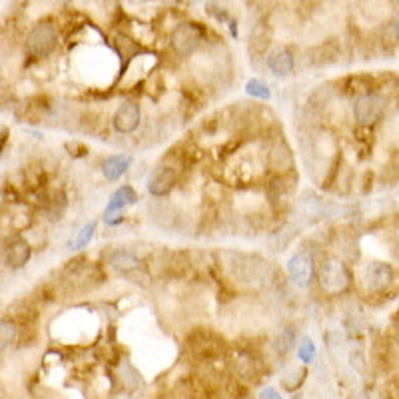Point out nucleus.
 Returning a JSON list of instances; mask_svg holds the SVG:
<instances>
[{
	"label": "nucleus",
	"mask_w": 399,
	"mask_h": 399,
	"mask_svg": "<svg viewBox=\"0 0 399 399\" xmlns=\"http://www.w3.org/2000/svg\"><path fill=\"white\" fill-rule=\"evenodd\" d=\"M57 26L52 22H40V24H37L30 30V34L26 39V44H24V50H26L28 57L44 58L57 48Z\"/></svg>",
	"instance_id": "obj_1"
},
{
	"label": "nucleus",
	"mask_w": 399,
	"mask_h": 399,
	"mask_svg": "<svg viewBox=\"0 0 399 399\" xmlns=\"http://www.w3.org/2000/svg\"><path fill=\"white\" fill-rule=\"evenodd\" d=\"M320 282L329 296H340L349 287L351 276L343 262L336 258H325L320 266Z\"/></svg>",
	"instance_id": "obj_2"
},
{
	"label": "nucleus",
	"mask_w": 399,
	"mask_h": 399,
	"mask_svg": "<svg viewBox=\"0 0 399 399\" xmlns=\"http://www.w3.org/2000/svg\"><path fill=\"white\" fill-rule=\"evenodd\" d=\"M385 112V100L376 92L361 94L354 104V116L360 126H371L380 120Z\"/></svg>",
	"instance_id": "obj_3"
},
{
	"label": "nucleus",
	"mask_w": 399,
	"mask_h": 399,
	"mask_svg": "<svg viewBox=\"0 0 399 399\" xmlns=\"http://www.w3.org/2000/svg\"><path fill=\"white\" fill-rule=\"evenodd\" d=\"M202 42V28L194 22L178 24L172 32V46L180 57H190Z\"/></svg>",
	"instance_id": "obj_4"
},
{
	"label": "nucleus",
	"mask_w": 399,
	"mask_h": 399,
	"mask_svg": "<svg viewBox=\"0 0 399 399\" xmlns=\"http://www.w3.org/2000/svg\"><path fill=\"white\" fill-rule=\"evenodd\" d=\"M287 274L298 287H309L316 278V264L307 252H298L287 262Z\"/></svg>",
	"instance_id": "obj_5"
},
{
	"label": "nucleus",
	"mask_w": 399,
	"mask_h": 399,
	"mask_svg": "<svg viewBox=\"0 0 399 399\" xmlns=\"http://www.w3.org/2000/svg\"><path fill=\"white\" fill-rule=\"evenodd\" d=\"M136 200H138V194H136L132 186H122V188H118V190L112 194L108 206H106L104 222L110 224V226L118 224L120 218H122V214H124V209L130 208L132 204H136Z\"/></svg>",
	"instance_id": "obj_6"
},
{
	"label": "nucleus",
	"mask_w": 399,
	"mask_h": 399,
	"mask_svg": "<svg viewBox=\"0 0 399 399\" xmlns=\"http://www.w3.org/2000/svg\"><path fill=\"white\" fill-rule=\"evenodd\" d=\"M363 280L369 287V291H385L387 287H391L393 280H396V272L389 264L383 262H374L365 267L363 272Z\"/></svg>",
	"instance_id": "obj_7"
},
{
	"label": "nucleus",
	"mask_w": 399,
	"mask_h": 399,
	"mask_svg": "<svg viewBox=\"0 0 399 399\" xmlns=\"http://www.w3.org/2000/svg\"><path fill=\"white\" fill-rule=\"evenodd\" d=\"M140 118H142V112H140V104L134 102V100H128L124 102L114 114V128L116 132L120 134H132L138 126H140Z\"/></svg>",
	"instance_id": "obj_8"
},
{
	"label": "nucleus",
	"mask_w": 399,
	"mask_h": 399,
	"mask_svg": "<svg viewBox=\"0 0 399 399\" xmlns=\"http://www.w3.org/2000/svg\"><path fill=\"white\" fill-rule=\"evenodd\" d=\"M176 180H178V172L172 166H160L158 170H154L152 178L148 182V192L152 196H168L172 192V188L176 186Z\"/></svg>",
	"instance_id": "obj_9"
},
{
	"label": "nucleus",
	"mask_w": 399,
	"mask_h": 399,
	"mask_svg": "<svg viewBox=\"0 0 399 399\" xmlns=\"http://www.w3.org/2000/svg\"><path fill=\"white\" fill-rule=\"evenodd\" d=\"M190 347L198 358H206V360L220 356L222 349H224L222 342H220L216 336L206 334V331H196V334L192 336Z\"/></svg>",
	"instance_id": "obj_10"
},
{
	"label": "nucleus",
	"mask_w": 399,
	"mask_h": 399,
	"mask_svg": "<svg viewBox=\"0 0 399 399\" xmlns=\"http://www.w3.org/2000/svg\"><path fill=\"white\" fill-rule=\"evenodd\" d=\"M30 256H32V249L28 246V242H24V240H12L8 246L4 247V262L12 269L26 266Z\"/></svg>",
	"instance_id": "obj_11"
},
{
	"label": "nucleus",
	"mask_w": 399,
	"mask_h": 399,
	"mask_svg": "<svg viewBox=\"0 0 399 399\" xmlns=\"http://www.w3.org/2000/svg\"><path fill=\"white\" fill-rule=\"evenodd\" d=\"M267 68L276 76H289L294 72V57H291V52L287 48H274L267 54Z\"/></svg>",
	"instance_id": "obj_12"
},
{
	"label": "nucleus",
	"mask_w": 399,
	"mask_h": 399,
	"mask_svg": "<svg viewBox=\"0 0 399 399\" xmlns=\"http://www.w3.org/2000/svg\"><path fill=\"white\" fill-rule=\"evenodd\" d=\"M130 164H132V156H128V154H114V156H108L104 160L102 172H104V176L110 182H116V180H120L128 172Z\"/></svg>",
	"instance_id": "obj_13"
},
{
	"label": "nucleus",
	"mask_w": 399,
	"mask_h": 399,
	"mask_svg": "<svg viewBox=\"0 0 399 399\" xmlns=\"http://www.w3.org/2000/svg\"><path fill=\"white\" fill-rule=\"evenodd\" d=\"M108 264L118 269V272H134V269H138V267L142 266V260L132 254V252H128V249H116L110 254V258H108Z\"/></svg>",
	"instance_id": "obj_14"
},
{
	"label": "nucleus",
	"mask_w": 399,
	"mask_h": 399,
	"mask_svg": "<svg viewBox=\"0 0 399 399\" xmlns=\"http://www.w3.org/2000/svg\"><path fill=\"white\" fill-rule=\"evenodd\" d=\"M17 336H19L17 323L12 322V320H0V354H2L8 345L14 343Z\"/></svg>",
	"instance_id": "obj_15"
},
{
	"label": "nucleus",
	"mask_w": 399,
	"mask_h": 399,
	"mask_svg": "<svg viewBox=\"0 0 399 399\" xmlns=\"http://www.w3.org/2000/svg\"><path fill=\"white\" fill-rule=\"evenodd\" d=\"M94 234H96V222L86 224L84 228L78 232L76 238L70 242V249H82V247H86L88 244H90V242H92Z\"/></svg>",
	"instance_id": "obj_16"
},
{
	"label": "nucleus",
	"mask_w": 399,
	"mask_h": 399,
	"mask_svg": "<svg viewBox=\"0 0 399 399\" xmlns=\"http://www.w3.org/2000/svg\"><path fill=\"white\" fill-rule=\"evenodd\" d=\"M246 92L254 98H260V100H269V88L262 80H249L246 84Z\"/></svg>",
	"instance_id": "obj_17"
},
{
	"label": "nucleus",
	"mask_w": 399,
	"mask_h": 399,
	"mask_svg": "<svg viewBox=\"0 0 399 399\" xmlns=\"http://www.w3.org/2000/svg\"><path fill=\"white\" fill-rule=\"evenodd\" d=\"M298 358L305 361V363L316 358V345H314V342L309 338H304V342H302L300 349H298Z\"/></svg>",
	"instance_id": "obj_18"
},
{
	"label": "nucleus",
	"mask_w": 399,
	"mask_h": 399,
	"mask_svg": "<svg viewBox=\"0 0 399 399\" xmlns=\"http://www.w3.org/2000/svg\"><path fill=\"white\" fill-rule=\"evenodd\" d=\"M6 142H8V128L4 124H0V154L4 150Z\"/></svg>",
	"instance_id": "obj_19"
},
{
	"label": "nucleus",
	"mask_w": 399,
	"mask_h": 399,
	"mask_svg": "<svg viewBox=\"0 0 399 399\" xmlns=\"http://www.w3.org/2000/svg\"><path fill=\"white\" fill-rule=\"evenodd\" d=\"M260 399H282L280 398V393L274 389V387H266L264 391H262V396H260Z\"/></svg>",
	"instance_id": "obj_20"
},
{
	"label": "nucleus",
	"mask_w": 399,
	"mask_h": 399,
	"mask_svg": "<svg viewBox=\"0 0 399 399\" xmlns=\"http://www.w3.org/2000/svg\"><path fill=\"white\" fill-rule=\"evenodd\" d=\"M190 2H198V0H190Z\"/></svg>",
	"instance_id": "obj_21"
},
{
	"label": "nucleus",
	"mask_w": 399,
	"mask_h": 399,
	"mask_svg": "<svg viewBox=\"0 0 399 399\" xmlns=\"http://www.w3.org/2000/svg\"><path fill=\"white\" fill-rule=\"evenodd\" d=\"M64 2H68V0H64Z\"/></svg>",
	"instance_id": "obj_22"
}]
</instances>
